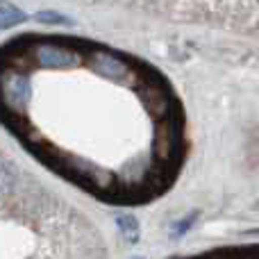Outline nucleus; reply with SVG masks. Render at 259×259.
<instances>
[{
  "label": "nucleus",
  "instance_id": "obj_1",
  "mask_svg": "<svg viewBox=\"0 0 259 259\" xmlns=\"http://www.w3.org/2000/svg\"><path fill=\"white\" fill-rule=\"evenodd\" d=\"M0 98H3L9 114L21 116L32 98V82H30V77H27V73L9 68V71L0 77Z\"/></svg>",
  "mask_w": 259,
  "mask_h": 259
},
{
  "label": "nucleus",
  "instance_id": "obj_2",
  "mask_svg": "<svg viewBox=\"0 0 259 259\" xmlns=\"http://www.w3.org/2000/svg\"><path fill=\"white\" fill-rule=\"evenodd\" d=\"M30 55L41 68H73L80 62L77 50L59 44H34L30 48Z\"/></svg>",
  "mask_w": 259,
  "mask_h": 259
},
{
  "label": "nucleus",
  "instance_id": "obj_3",
  "mask_svg": "<svg viewBox=\"0 0 259 259\" xmlns=\"http://www.w3.org/2000/svg\"><path fill=\"white\" fill-rule=\"evenodd\" d=\"M94 71L103 77H109V80H123V77L130 75V64L125 59H121L116 53L112 50H96L94 53Z\"/></svg>",
  "mask_w": 259,
  "mask_h": 259
},
{
  "label": "nucleus",
  "instance_id": "obj_4",
  "mask_svg": "<svg viewBox=\"0 0 259 259\" xmlns=\"http://www.w3.org/2000/svg\"><path fill=\"white\" fill-rule=\"evenodd\" d=\"M184 259H259V243L250 246H232V248H211L200 255H191Z\"/></svg>",
  "mask_w": 259,
  "mask_h": 259
},
{
  "label": "nucleus",
  "instance_id": "obj_5",
  "mask_svg": "<svg viewBox=\"0 0 259 259\" xmlns=\"http://www.w3.org/2000/svg\"><path fill=\"white\" fill-rule=\"evenodd\" d=\"M27 14L21 12L14 3H7V0H0V30H9V27L18 25V23H25Z\"/></svg>",
  "mask_w": 259,
  "mask_h": 259
},
{
  "label": "nucleus",
  "instance_id": "obj_6",
  "mask_svg": "<svg viewBox=\"0 0 259 259\" xmlns=\"http://www.w3.org/2000/svg\"><path fill=\"white\" fill-rule=\"evenodd\" d=\"M116 225L121 228L123 237H125L130 243H137L139 241V223H137V219H134V216H130V214L118 216Z\"/></svg>",
  "mask_w": 259,
  "mask_h": 259
},
{
  "label": "nucleus",
  "instance_id": "obj_7",
  "mask_svg": "<svg viewBox=\"0 0 259 259\" xmlns=\"http://www.w3.org/2000/svg\"><path fill=\"white\" fill-rule=\"evenodd\" d=\"M14 184H16V175H14L12 166H7L5 161H0V196L12 193Z\"/></svg>",
  "mask_w": 259,
  "mask_h": 259
},
{
  "label": "nucleus",
  "instance_id": "obj_8",
  "mask_svg": "<svg viewBox=\"0 0 259 259\" xmlns=\"http://www.w3.org/2000/svg\"><path fill=\"white\" fill-rule=\"evenodd\" d=\"M34 18L39 23H44V25H62V23H71V18L64 16V14H57V12H39Z\"/></svg>",
  "mask_w": 259,
  "mask_h": 259
},
{
  "label": "nucleus",
  "instance_id": "obj_9",
  "mask_svg": "<svg viewBox=\"0 0 259 259\" xmlns=\"http://www.w3.org/2000/svg\"><path fill=\"white\" fill-rule=\"evenodd\" d=\"M196 216H198V214H196V211H193V214H189L184 221H180V223L175 225V232H173V237H182V234L187 232L189 228H191V223H193V221H196Z\"/></svg>",
  "mask_w": 259,
  "mask_h": 259
},
{
  "label": "nucleus",
  "instance_id": "obj_10",
  "mask_svg": "<svg viewBox=\"0 0 259 259\" xmlns=\"http://www.w3.org/2000/svg\"><path fill=\"white\" fill-rule=\"evenodd\" d=\"M132 259H143V257H132Z\"/></svg>",
  "mask_w": 259,
  "mask_h": 259
},
{
  "label": "nucleus",
  "instance_id": "obj_11",
  "mask_svg": "<svg viewBox=\"0 0 259 259\" xmlns=\"http://www.w3.org/2000/svg\"><path fill=\"white\" fill-rule=\"evenodd\" d=\"M255 207H257V209H259V202H257V205H255Z\"/></svg>",
  "mask_w": 259,
  "mask_h": 259
},
{
  "label": "nucleus",
  "instance_id": "obj_12",
  "mask_svg": "<svg viewBox=\"0 0 259 259\" xmlns=\"http://www.w3.org/2000/svg\"><path fill=\"white\" fill-rule=\"evenodd\" d=\"M257 3H259V0H257Z\"/></svg>",
  "mask_w": 259,
  "mask_h": 259
}]
</instances>
